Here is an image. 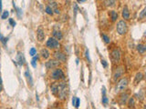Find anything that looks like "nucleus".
Returning <instances> with one entry per match:
<instances>
[{
    "label": "nucleus",
    "instance_id": "1",
    "mask_svg": "<svg viewBox=\"0 0 146 109\" xmlns=\"http://www.w3.org/2000/svg\"><path fill=\"white\" fill-rule=\"evenodd\" d=\"M68 95V87L65 82L57 83V96L61 99L65 100Z\"/></svg>",
    "mask_w": 146,
    "mask_h": 109
},
{
    "label": "nucleus",
    "instance_id": "2",
    "mask_svg": "<svg viewBox=\"0 0 146 109\" xmlns=\"http://www.w3.org/2000/svg\"><path fill=\"white\" fill-rule=\"evenodd\" d=\"M116 30L117 33L120 36H124L125 34H127L128 32V25L125 20H120L117 23L116 26Z\"/></svg>",
    "mask_w": 146,
    "mask_h": 109
},
{
    "label": "nucleus",
    "instance_id": "3",
    "mask_svg": "<svg viewBox=\"0 0 146 109\" xmlns=\"http://www.w3.org/2000/svg\"><path fill=\"white\" fill-rule=\"evenodd\" d=\"M128 84H129V81H128L127 77H122V78H120V80L118 81V83H117L116 92H118V93L123 92V91L126 89V87H128Z\"/></svg>",
    "mask_w": 146,
    "mask_h": 109
},
{
    "label": "nucleus",
    "instance_id": "4",
    "mask_svg": "<svg viewBox=\"0 0 146 109\" xmlns=\"http://www.w3.org/2000/svg\"><path fill=\"white\" fill-rule=\"evenodd\" d=\"M51 78L54 80H61V79H65V75L64 72L62 71L61 68H56L51 72Z\"/></svg>",
    "mask_w": 146,
    "mask_h": 109
},
{
    "label": "nucleus",
    "instance_id": "5",
    "mask_svg": "<svg viewBox=\"0 0 146 109\" xmlns=\"http://www.w3.org/2000/svg\"><path fill=\"white\" fill-rule=\"evenodd\" d=\"M111 59L112 63H119L120 60V52L119 48H114L111 52Z\"/></svg>",
    "mask_w": 146,
    "mask_h": 109
},
{
    "label": "nucleus",
    "instance_id": "6",
    "mask_svg": "<svg viewBox=\"0 0 146 109\" xmlns=\"http://www.w3.org/2000/svg\"><path fill=\"white\" fill-rule=\"evenodd\" d=\"M46 45H47V47H49L50 49H58L60 47V43L54 37L49 38V40L47 41Z\"/></svg>",
    "mask_w": 146,
    "mask_h": 109
},
{
    "label": "nucleus",
    "instance_id": "7",
    "mask_svg": "<svg viewBox=\"0 0 146 109\" xmlns=\"http://www.w3.org/2000/svg\"><path fill=\"white\" fill-rule=\"evenodd\" d=\"M60 64V62H59V61L56 60V59H50V60L46 62L45 65H46V68H47L48 70H51V69L59 67Z\"/></svg>",
    "mask_w": 146,
    "mask_h": 109
},
{
    "label": "nucleus",
    "instance_id": "8",
    "mask_svg": "<svg viewBox=\"0 0 146 109\" xmlns=\"http://www.w3.org/2000/svg\"><path fill=\"white\" fill-rule=\"evenodd\" d=\"M53 56L55 57V59L58 60L59 62H66V59H67V57L64 53L60 52V51H56L54 52Z\"/></svg>",
    "mask_w": 146,
    "mask_h": 109
},
{
    "label": "nucleus",
    "instance_id": "9",
    "mask_svg": "<svg viewBox=\"0 0 146 109\" xmlns=\"http://www.w3.org/2000/svg\"><path fill=\"white\" fill-rule=\"evenodd\" d=\"M123 73H124V69L122 66L117 67L116 70L114 71V74H113V79H114V81H116L117 79H119L120 76H122Z\"/></svg>",
    "mask_w": 146,
    "mask_h": 109
},
{
    "label": "nucleus",
    "instance_id": "10",
    "mask_svg": "<svg viewBox=\"0 0 146 109\" xmlns=\"http://www.w3.org/2000/svg\"><path fill=\"white\" fill-rule=\"evenodd\" d=\"M17 64L19 65H25V62H26V59H25V57H24V54L22 52H17Z\"/></svg>",
    "mask_w": 146,
    "mask_h": 109
},
{
    "label": "nucleus",
    "instance_id": "11",
    "mask_svg": "<svg viewBox=\"0 0 146 109\" xmlns=\"http://www.w3.org/2000/svg\"><path fill=\"white\" fill-rule=\"evenodd\" d=\"M37 38L39 42H43L45 39V32L40 27L37 30Z\"/></svg>",
    "mask_w": 146,
    "mask_h": 109
},
{
    "label": "nucleus",
    "instance_id": "12",
    "mask_svg": "<svg viewBox=\"0 0 146 109\" xmlns=\"http://www.w3.org/2000/svg\"><path fill=\"white\" fill-rule=\"evenodd\" d=\"M121 15H122V18L124 20H129L130 19V11H129V8H128L127 6H124Z\"/></svg>",
    "mask_w": 146,
    "mask_h": 109
},
{
    "label": "nucleus",
    "instance_id": "13",
    "mask_svg": "<svg viewBox=\"0 0 146 109\" xmlns=\"http://www.w3.org/2000/svg\"><path fill=\"white\" fill-rule=\"evenodd\" d=\"M142 79H143V74L141 73V72H139L137 73L136 75H135V77H134V81H133V84H134V86H137L141 81H142Z\"/></svg>",
    "mask_w": 146,
    "mask_h": 109
},
{
    "label": "nucleus",
    "instance_id": "14",
    "mask_svg": "<svg viewBox=\"0 0 146 109\" xmlns=\"http://www.w3.org/2000/svg\"><path fill=\"white\" fill-rule=\"evenodd\" d=\"M128 99H129V94H128L127 93H122L120 96V104L121 105H124V104H126V102L128 101Z\"/></svg>",
    "mask_w": 146,
    "mask_h": 109
},
{
    "label": "nucleus",
    "instance_id": "15",
    "mask_svg": "<svg viewBox=\"0 0 146 109\" xmlns=\"http://www.w3.org/2000/svg\"><path fill=\"white\" fill-rule=\"evenodd\" d=\"M25 76H26V78L27 84L29 85L30 87H33V79H32V76H31L30 72L26 70V71L25 72Z\"/></svg>",
    "mask_w": 146,
    "mask_h": 109
},
{
    "label": "nucleus",
    "instance_id": "16",
    "mask_svg": "<svg viewBox=\"0 0 146 109\" xmlns=\"http://www.w3.org/2000/svg\"><path fill=\"white\" fill-rule=\"evenodd\" d=\"M109 15L111 17L112 22H115L117 20V18H118V13L116 11H114V10H112V11L109 12Z\"/></svg>",
    "mask_w": 146,
    "mask_h": 109
},
{
    "label": "nucleus",
    "instance_id": "17",
    "mask_svg": "<svg viewBox=\"0 0 146 109\" xmlns=\"http://www.w3.org/2000/svg\"><path fill=\"white\" fill-rule=\"evenodd\" d=\"M40 55L41 57L44 58V59H48L49 57H50V53L49 52V50L46 48H43L40 50Z\"/></svg>",
    "mask_w": 146,
    "mask_h": 109
},
{
    "label": "nucleus",
    "instance_id": "18",
    "mask_svg": "<svg viewBox=\"0 0 146 109\" xmlns=\"http://www.w3.org/2000/svg\"><path fill=\"white\" fill-rule=\"evenodd\" d=\"M49 7H50V8L53 10V12L54 13H56V14H60V9L58 8V4H57L56 2H51L50 3V5H49Z\"/></svg>",
    "mask_w": 146,
    "mask_h": 109
},
{
    "label": "nucleus",
    "instance_id": "19",
    "mask_svg": "<svg viewBox=\"0 0 146 109\" xmlns=\"http://www.w3.org/2000/svg\"><path fill=\"white\" fill-rule=\"evenodd\" d=\"M53 36H54V38L55 39H57V40H61L62 38H63V35H62V33L60 32V31H53Z\"/></svg>",
    "mask_w": 146,
    "mask_h": 109
},
{
    "label": "nucleus",
    "instance_id": "20",
    "mask_svg": "<svg viewBox=\"0 0 146 109\" xmlns=\"http://www.w3.org/2000/svg\"><path fill=\"white\" fill-rule=\"evenodd\" d=\"M137 51H138L140 54H144L146 51V46L142 44H139L137 45Z\"/></svg>",
    "mask_w": 146,
    "mask_h": 109
},
{
    "label": "nucleus",
    "instance_id": "21",
    "mask_svg": "<svg viewBox=\"0 0 146 109\" xmlns=\"http://www.w3.org/2000/svg\"><path fill=\"white\" fill-rule=\"evenodd\" d=\"M117 0H105L104 1V4L106 7H113V6H115L116 4Z\"/></svg>",
    "mask_w": 146,
    "mask_h": 109
},
{
    "label": "nucleus",
    "instance_id": "22",
    "mask_svg": "<svg viewBox=\"0 0 146 109\" xmlns=\"http://www.w3.org/2000/svg\"><path fill=\"white\" fill-rule=\"evenodd\" d=\"M135 105V100L133 97H130L128 99V106L130 108H133Z\"/></svg>",
    "mask_w": 146,
    "mask_h": 109
},
{
    "label": "nucleus",
    "instance_id": "23",
    "mask_svg": "<svg viewBox=\"0 0 146 109\" xmlns=\"http://www.w3.org/2000/svg\"><path fill=\"white\" fill-rule=\"evenodd\" d=\"M13 7H15V9H16V12H17V17H18V18H20V17L22 16V9H21V8H19V7H17L14 2H13Z\"/></svg>",
    "mask_w": 146,
    "mask_h": 109
},
{
    "label": "nucleus",
    "instance_id": "24",
    "mask_svg": "<svg viewBox=\"0 0 146 109\" xmlns=\"http://www.w3.org/2000/svg\"><path fill=\"white\" fill-rule=\"evenodd\" d=\"M50 90H51V93H52L55 96H57V83H53L51 86H50Z\"/></svg>",
    "mask_w": 146,
    "mask_h": 109
},
{
    "label": "nucleus",
    "instance_id": "25",
    "mask_svg": "<svg viewBox=\"0 0 146 109\" xmlns=\"http://www.w3.org/2000/svg\"><path fill=\"white\" fill-rule=\"evenodd\" d=\"M38 60V56H34L33 59L31 60V65H32L34 68L37 67V61Z\"/></svg>",
    "mask_w": 146,
    "mask_h": 109
},
{
    "label": "nucleus",
    "instance_id": "26",
    "mask_svg": "<svg viewBox=\"0 0 146 109\" xmlns=\"http://www.w3.org/2000/svg\"><path fill=\"white\" fill-rule=\"evenodd\" d=\"M101 37H102V39H103V41L106 43V44H110V42H111V39H110V37H109L107 35L105 34H101Z\"/></svg>",
    "mask_w": 146,
    "mask_h": 109
},
{
    "label": "nucleus",
    "instance_id": "27",
    "mask_svg": "<svg viewBox=\"0 0 146 109\" xmlns=\"http://www.w3.org/2000/svg\"><path fill=\"white\" fill-rule=\"evenodd\" d=\"M45 11H46V13H47L48 15H52L53 14H54V12H53V10L51 9V8H50V7H49V6H47V7H46Z\"/></svg>",
    "mask_w": 146,
    "mask_h": 109
},
{
    "label": "nucleus",
    "instance_id": "28",
    "mask_svg": "<svg viewBox=\"0 0 146 109\" xmlns=\"http://www.w3.org/2000/svg\"><path fill=\"white\" fill-rule=\"evenodd\" d=\"M8 38L7 37H5V36H3V35L0 33V41L2 42V44L4 45H6V44H7V42H8Z\"/></svg>",
    "mask_w": 146,
    "mask_h": 109
},
{
    "label": "nucleus",
    "instance_id": "29",
    "mask_svg": "<svg viewBox=\"0 0 146 109\" xmlns=\"http://www.w3.org/2000/svg\"><path fill=\"white\" fill-rule=\"evenodd\" d=\"M8 15H9V12L7 10V11H4L2 13V15H1V18L5 20V19H7L8 17Z\"/></svg>",
    "mask_w": 146,
    "mask_h": 109
},
{
    "label": "nucleus",
    "instance_id": "30",
    "mask_svg": "<svg viewBox=\"0 0 146 109\" xmlns=\"http://www.w3.org/2000/svg\"><path fill=\"white\" fill-rule=\"evenodd\" d=\"M29 55L31 56V57H34V56H36V55H37V49L35 48V47H32V48H30Z\"/></svg>",
    "mask_w": 146,
    "mask_h": 109
},
{
    "label": "nucleus",
    "instance_id": "31",
    "mask_svg": "<svg viewBox=\"0 0 146 109\" xmlns=\"http://www.w3.org/2000/svg\"><path fill=\"white\" fill-rule=\"evenodd\" d=\"M102 104L103 105H107V103H108V98H107V96L106 95H102Z\"/></svg>",
    "mask_w": 146,
    "mask_h": 109
},
{
    "label": "nucleus",
    "instance_id": "32",
    "mask_svg": "<svg viewBox=\"0 0 146 109\" xmlns=\"http://www.w3.org/2000/svg\"><path fill=\"white\" fill-rule=\"evenodd\" d=\"M8 22H9V24H10V26H13V27H15V26H16V22L14 21V19H13V18L8 19Z\"/></svg>",
    "mask_w": 146,
    "mask_h": 109
},
{
    "label": "nucleus",
    "instance_id": "33",
    "mask_svg": "<svg viewBox=\"0 0 146 109\" xmlns=\"http://www.w3.org/2000/svg\"><path fill=\"white\" fill-rule=\"evenodd\" d=\"M79 105H80V100H79V98H76V103H75V107L76 108H79Z\"/></svg>",
    "mask_w": 146,
    "mask_h": 109
},
{
    "label": "nucleus",
    "instance_id": "34",
    "mask_svg": "<svg viewBox=\"0 0 146 109\" xmlns=\"http://www.w3.org/2000/svg\"><path fill=\"white\" fill-rule=\"evenodd\" d=\"M145 10L146 8L144 7L143 9L142 10V12H141V14H140V18H143L144 17V15H145Z\"/></svg>",
    "mask_w": 146,
    "mask_h": 109
},
{
    "label": "nucleus",
    "instance_id": "35",
    "mask_svg": "<svg viewBox=\"0 0 146 109\" xmlns=\"http://www.w3.org/2000/svg\"><path fill=\"white\" fill-rule=\"evenodd\" d=\"M85 57H86V58L88 59V60L90 61V52H89V50H88V49H86V51H85Z\"/></svg>",
    "mask_w": 146,
    "mask_h": 109
},
{
    "label": "nucleus",
    "instance_id": "36",
    "mask_svg": "<svg viewBox=\"0 0 146 109\" xmlns=\"http://www.w3.org/2000/svg\"><path fill=\"white\" fill-rule=\"evenodd\" d=\"M101 65H102L104 67H107V66H108V64H107V62L105 60H101Z\"/></svg>",
    "mask_w": 146,
    "mask_h": 109
},
{
    "label": "nucleus",
    "instance_id": "37",
    "mask_svg": "<svg viewBox=\"0 0 146 109\" xmlns=\"http://www.w3.org/2000/svg\"><path fill=\"white\" fill-rule=\"evenodd\" d=\"M101 91H102V95H106V89H105V87H102Z\"/></svg>",
    "mask_w": 146,
    "mask_h": 109
},
{
    "label": "nucleus",
    "instance_id": "38",
    "mask_svg": "<svg viewBox=\"0 0 146 109\" xmlns=\"http://www.w3.org/2000/svg\"><path fill=\"white\" fill-rule=\"evenodd\" d=\"M76 98H77V97H73V98H72V105H74V106H75Z\"/></svg>",
    "mask_w": 146,
    "mask_h": 109
},
{
    "label": "nucleus",
    "instance_id": "39",
    "mask_svg": "<svg viewBox=\"0 0 146 109\" xmlns=\"http://www.w3.org/2000/svg\"><path fill=\"white\" fill-rule=\"evenodd\" d=\"M2 86H3L2 85V79H1V76H0V92L2 91Z\"/></svg>",
    "mask_w": 146,
    "mask_h": 109
},
{
    "label": "nucleus",
    "instance_id": "40",
    "mask_svg": "<svg viewBox=\"0 0 146 109\" xmlns=\"http://www.w3.org/2000/svg\"><path fill=\"white\" fill-rule=\"evenodd\" d=\"M2 8H3V7H2V0H0V13L2 12Z\"/></svg>",
    "mask_w": 146,
    "mask_h": 109
},
{
    "label": "nucleus",
    "instance_id": "41",
    "mask_svg": "<svg viewBox=\"0 0 146 109\" xmlns=\"http://www.w3.org/2000/svg\"><path fill=\"white\" fill-rule=\"evenodd\" d=\"M86 0H78V3H82V2H85Z\"/></svg>",
    "mask_w": 146,
    "mask_h": 109
},
{
    "label": "nucleus",
    "instance_id": "42",
    "mask_svg": "<svg viewBox=\"0 0 146 109\" xmlns=\"http://www.w3.org/2000/svg\"><path fill=\"white\" fill-rule=\"evenodd\" d=\"M0 53H1V50H0Z\"/></svg>",
    "mask_w": 146,
    "mask_h": 109
}]
</instances>
